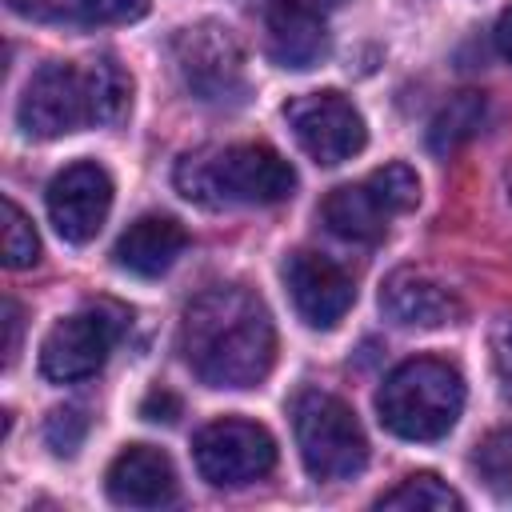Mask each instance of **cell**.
Here are the masks:
<instances>
[{"label": "cell", "mask_w": 512, "mask_h": 512, "mask_svg": "<svg viewBox=\"0 0 512 512\" xmlns=\"http://www.w3.org/2000/svg\"><path fill=\"white\" fill-rule=\"evenodd\" d=\"M380 312L400 328H444L464 316L460 296L428 268H396L380 284Z\"/></svg>", "instance_id": "12"}, {"label": "cell", "mask_w": 512, "mask_h": 512, "mask_svg": "<svg viewBox=\"0 0 512 512\" xmlns=\"http://www.w3.org/2000/svg\"><path fill=\"white\" fill-rule=\"evenodd\" d=\"M196 472L216 488H240L272 472L276 464V440L264 424L244 416H220L204 424L192 440Z\"/></svg>", "instance_id": "7"}, {"label": "cell", "mask_w": 512, "mask_h": 512, "mask_svg": "<svg viewBox=\"0 0 512 512\" xmlns=\"http://www.w3.org/2000/svg\"><path fill=\"white\" fill-rule=\"evenodd\" d=\"M292 432H296L300 460L316 480H328V484L352 480L368 464V436L356 412L332 392L304 388L292 400Z\"/></svg>", "instance_id": "4"}, {"label": "cell", "mask_w": 512, "mask_h": 512, "mask_svg": "<svg viewBox=\"0 0 512 512\" xmlns=\"http://www.w3.org/2000/svg\"><path fill=\"white\" fill-rule=\"evenodd\" d=\"M88 436V416L84 408L76 404H64V408H52L48 420H44V440L56 456H72Z\"/></svg>", "instance_id": "23"}, {"label": "cell", "mask_w": 512, "mask_h": 512, "mask_svg": "<svg viewBox=\"0 0 512 512\" xmlns=\"http://www.w3.org/2000/svg\"><path fill=\"white\" fill-rule=\"evenodd\" d=\"M120 328H124V312L108 304L56 320L40 344V372L52 384H76L96 376L108 364V352L116 348Z\"/></svg>", "instance_id": "8"}, {"label": "cell", "mask_w": 512, "mask_h": 512, "mask_svg": "<svg viewBox=\"0 0 512 512\" xmlns=\"http://www.w3.org/2000/svg\"><path fill=\"white\" fill-rule=\"evenodd\" d=\"M364 180L380 192V200H384L396 216H400V212H412V208L420 204V176H416L408 164H400V160H392V164L368 172Z\"/></svg>", "instance_id": "22"}, {"label": "cell", "mask_w": 512, "mask_h": 512, "mask_svg": "<svg viewBox=\"0 0 512 512\" xmlns=\"http://www.w3.org/2000/svg\"><path fill=\"white\" fill-rule=\"evenodd\" d=\"M184 248H188L184 224L172 220V216L152 212V216L132 220V224L120 232L112 256H116V264H120L124 272L152 280V276H164V272L176 264V256H180Z\"/></svg>", "instance_id": "15"}, {"label": "cell", "mask_w": 512, "mask_h": 512, "mask_svg": "<svg viewBox=\"0 0 512 512\" xmlns=\"http://www.w3.org/2000/svg\"><path fill=\"white\" fill-rule=\"evenodd\" d=\"M492 360L500 368V376L512 384V320H500L492 332Z\"/></svg>", "instance_id": "27"}, {"label": "cell", "mask_w": 512, "mask_h": 512, "mask_svg": "<svg viewBox=\"0 0 512 512\" xmlns=\"http://www.w3.org/2000/svg\"><path fill=\"white\" fill-rule=\"evenodd\" d=\"M16 120L36 140H56V136H68V132L96 124L88 64H68V60L44 64L24 84V96L16 104Z\"/></svg>", "instance_id": "6"}, {"label": "cell", "mask_w": 512, "mask_h": 512, "mask_svg": "<svg viewBox=\"0 0 512 512\" xmlns=\"http://www.w3.org/2000/svg\"><path fill=\"white\" fill-rule=\"evenodd\" d=\"M76 12L84 24H132L148 12V0H80Z\"/></svg>", "instance_id": "24"}, {"label": "cell", "mask_w": 512, "mask_h": 512, "mask_svg": "<svg viewBox=\"0 0 512 512\" xmlns=\"http://www.w3.org/2000/svg\"><path fill=\"white\" fill-rule=\"evenodd\" d=\"M320 216H324L328 232H336L348 244H380L388 236V224L396 212L380 200V192L368 180H360V184L332 188L320 204Z\"/></svg>", "instance_id": "16"}, {"label": "cell", "mask_w": 512, "mask_h": 512, "mask_svg": "<svg viewBox=\"0 0 512 512\" xmlns=\"http://www.w3.org/2000/svg\"><path fill=\"white\" fill-rule=\"evenodd\" d=\"M104 488H108L112 504H120V508H164L180 492L168 452H160L152 444H128L108 464Z\"/></svg>", "instance_id": "14"}, {"label": "cell", "mask_w": 512, "mask_h": 512, "mask_svg": "<svg viewBox=\"0 0 512 512\" xmlns=\"http://www.w3.org/2000/svg\"><path fill=\"white\" fill-rule=\"evenodd\" d=\"M92 72V100H96V124H120L132 104V76L112 60L100 56L88 64Z\"/></svg>", "instance_id": "19"}, {"label": "cell", "mask_w": 512, "mask_h": 512, "mask_svg": "<svg viewBox=\"0 0 512 512\" xmlns=\"http://www.w3.org/2000/svg\"><path fill=\"white\" fill-rule=\"evenodd\" d=\"M280 276H284V288H288L292 308L300 312V320L308 328H320V332L336 328L348 316L352 300H356L352 276L332 256L312 252V248L292 252L284 260V272Z\"/></svg>", "instance_id": "11"}, {"label": "cell", "mask_w": 512, "mask_h": 512, "mask_svg": "<svg viewBox=\"0 0 512 512\" xmlns=\"http://www.w3.org/2000/svg\"><path fill=\"white\" fill-rule=\"evenodd\" d=\"M484 116H488V100L484 92H456L428 124V148L436 156H452L456 148H464L480 128H484Z\"/></svg>", "instance_id": "17"}, {"label": "cell", "mask_w": 512, "mask_h": 512, "mask_svg": "<svg viewBox=\"0 0 512 512\" xmlns=\"http://www.w3.org/2000/svg\"><path fill=\"white\" fill-rule=\"evenodd\" d=\"M140 416L152 420V424H172V420L180 416V400H176V392H168V388H152V392L140 400Z\"/></svg>", "instance_id": "25"}, {"label": "cell", "mask_w": 512, "mask_h": 512, "mask_svg": "<svg viewBox=\"0 0 512 512\" xmlns=\"http://www.w3.org/2000/svg\"><path fill=\"white\" fill-rule=\"evenodd\" d=\"M472 468L484 480V488L496 500H512V424L488 432L476 452H472Z\"/></svg>", "instance_id": "20"}, {"label": "cell", "mask_w": 512, "mask_h": 512, "mask_svg": "<svg viewBox=\"0 0 512 512\" xmlns=\"http://www.w3.org/2000/svg\"><path fill=\"white\" fill-rule=\"evenodd\" d=\"M0 316H4V364H12V360H16V348H20V328H24L20 304H16L12 296H4Z\"/></svg>", "instance_id": "26"}, {"label": "cell", "mask_w": 512, "mask_h": 512, "mask_svg": "<svg viewBox=\"0 0 512 512\" xmlns=\"http://www.w3.org/2000/svg\"><path fill=\"white\" fill-rule=\"evenodd\" d=\"M264 44L280 68H312L328 56V24L312 0H268L264 4Z\"/></svg>", "instance_id": "13"}, {"label": "cell", "mask_w": 512, "mask_h": 512, "mask_svg": "<svg viewBox=\"0 0 512 512\" xmlns=\"http://www.w3.org/2000/svg\"><path fill=\"white\" fill-rule=\"evenodd\" d=\"M284 120H288L296 144L324 168H336V164L352 160L368 140L360 108L336 88L292 96L284 104Z\"/></svg>", "instance_id": "9"}, {"label": "cell", "mask_w": 512, "mask_h": 512, "mask_svg": "<svg viewBox=\"0 0 512 512\" xmlns=\"http://www.w3.org/2000/svg\"><path fill=\"white\" fill-rule=\"evenodd\" d=\"M48 220L68 244H88L112 212V176L96 160H76L48 184Z\"/></svg>", "instance_id": "10"}, {"label": "cell", "mask_w": 512, "mask_h": 512, "mask_svg": "<svg viewBox=\"0 0 512 512\" xmlns=\"http://www.w3.org/2000/svg\"><path fill=\"white\" fill-rule=\"evenodd\" d=\"M176 192L204 208L280 204L296 192V168L268 144H224L180 156Z\"/></svg>", "instance_id": "2"}, {"label": "cell", "mask_w": 512, "mask_h": 512, "mask_svg": "<svg viewBox=\"0 0 512 512\" xmlns=\"http://www.w3.org/2000/svg\"><path fill=\"white\" fill-rule=\"evenodd\" d=\"M376 508H396V512H460L464 500H460V492H452L440 476H432V472H412V476H404L396 488H388V492L376 500Z\"/></svg>", "instance_id": "18"}, {"label": "cell", "mask_w": 512, "mask_h": 512, "mask_svg": "<svg viewBox=\"0 0 512 512\" xmlns=\"http://www.w3.org/2000/svg\"><path fill=\"white\" fill-rule=\"evenodd\" d=\"M180 356L208 388H256L276 360V328L244 284L204 288L180 316Z\"/></svg>", "instance_id": "1"}, {"label": "cell", "mask_w": 512, "mask_h": 512, "mask_svg": "<svg viewBox=\"0 0 512 512\" xmlns=\"http://www.w3.org/2000/svg\"><path fill=\"white\" fill-rule=\"evenodd\" d=\"M172 56H176V72H180L184 88L200 104H216V108L244 104V96H248L244 48L228 24H220V20L188 24L172 40Z\"/></svg>", "instance_id": "5"}, {"label": "cell", "mask_w": 512, "mask_h": 512, "mask_svg": "<svg viewBox=\"0 0 512 512\" xmlns=\"http://www.w3.org/2000/svg\"><path fill=\"white\" fill-rule=\"evenodd\" d=\"M312 4H320V8H324V4H336V0H312Z\"/></svg>", "instance_id": "29"}, {"label": "cell", "mask_w": 512, "mask_h": 512, "mask_svg": "<svg viewBox=\"0 0 512 512\" xmlns=\"http://www.w3.org/2000/svg\"><path fill=\"white\" fill-rule=\"evenodd\" d=\"M0 248H4L8 268H32L40 260V236H36L32 220L24 216V208L12 196H4V240H0Z\"/></svg>", "instance_id": "21"}, {"label": "cell", "mask_w": 512, "mask_h": 512, "mask_svg": "<svg viewBox=\"0 0 512 512\" xmlns=\"http://www.w3.org/2000/svg\"><path fill=\"white\" fill-rule=\"evenodd\" d=\"M380 424L400 440H440L456 428L464 412V376L436 356H416L396 364L376 392Z\"/></svg>", "instance_id": "3"}, {"label": "cell", "mask_w": 512, "mask_h": 512, "mask_svg": "<svg viewBox=\"0 0 512 512\" xmlns=\"http://www.w3.org/2000/svg\"><path fill=\"white\" fill-rule=\"evenodd\" d=\"M492 36H496V52L512 64V4L500 12V20H496V32H492Z\"/></svg>", "instance_id": "28"}]
</instances>
